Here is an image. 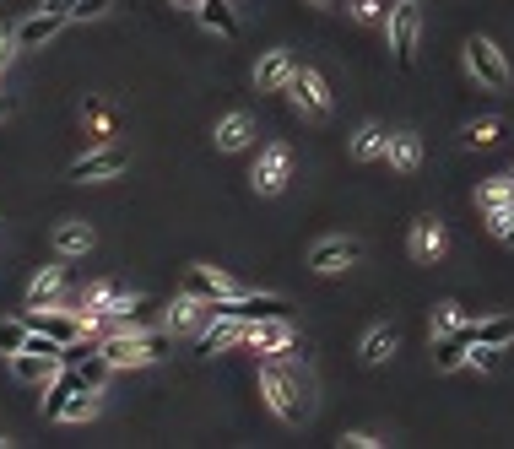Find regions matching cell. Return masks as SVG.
Instances as JSON below:
<instances>
[{
    "mask_svg": "<svg viewBox=\"0 0 514 449\" xmlns=\"http://www.w3.org/2000/svg\"><path fill=\"white\" fill-rule=\"evenodd\" d=\"M260 395H266V406L287 422V428L309 422V412H314V401H309L314 385L293 358H266V368H260Z\"/></svg>",
    "mask_w": 514,
    "mask_h": 449,
    "instance_id": "obj_1",
    "label": "cell"
},
{
    "mask_svg": "<svg viewBox=\"0 0 514 449\" xmlns=\"http://www.w3.org/2000/svg\"><path fill=\"white\" fill-rule=\"evenodd\" d=\"M168 352V336H157V330H114L109 341H103V358L114 368H147Z\"/></svg>",
    "mask_w": 514,
    "mask_h": 449,
    "instance_id": "obj_2",
    "label": "cell"
},
{
    "mask_svg": "<svg viewBox=\"0 0 514 449\" xmlns=\"http://www.w3.org/2000/svg\"><path fill=\"white\" fill-rule=\"evenodd\" d=\"M385 28H390L395 65H401V71H412V60H417V33H423V11H417V0H395L390 17H385Z\"/></svg>",
    "mask_w": 514,
    "mask_h": 449,
    "instance_id": "obj_3",
    "label": "cell"
},
{
    "mask_svg": "<svg viewBox=\"0 0 514 449\" xmlns=\"http://www.w3.org/2000/svg\"><path fill=\"white\" fill-rule=\"evenodd\" d=\"M287 98H293L298 114H314V120H325V114L336 109V98H331V87H325V76L309 71V65H298V71H293V82H287Z\"/></svg>",
    "mask_w": 514,
    "mask_h": 449,
    "instance_id": "obj_4",
    "label": "cell"
},
{
    "mask_svg": "<svg viewBox=\"0 0 514 449\" xmlns=\"http://www.w3.org/2000/svg\"><path fill=\"white\" fill-rule=\"evenodd\" d=\"M466 65H471V76H477L487 92H504L509 87V60H504V49H498L493 38H471V44H466Z\"/></svg>",
    "mask_w": 514,
    "mask_h": 449,
    "instance_id": "obj_5",
    "label": "cell"
},
{
    "mask_svg": "<svg viewBox=\"0 0 514 449\" xmlns=\"http://www.w3.org/2000/svg\"><path fill=\"white\" fill-rule=\"evenodd\" d=\"M125 168H130V152H125V147H98V152L76 157V163L65 168V179H76V184H98V179L125 174Z\"/></svg>",
    "mask_w": 514,
    "mask_h": 449,
    "instance_id": "obj_6",
    "label": "cell"
},
{
    "mask_svg": "<svg viewBox=\"0 0 514 449\" xmlns=\"http://www.w3.org/2000/svg\"><path fill=\"white\" fill-rule=\"evenodd\" d=\"M244 341L255 352H266V358H298V352H303L293 341V325H287V320H255L244 330Z\"/></svg>",
    "mask_w": 514,
    "mask_h": 449,
    "instance_id": "obj_7",
    "label": "cell"
},
{
    "mask_svg": "<svg viewBox=\"0 0 514 449\" xmlns=\"http://www.w3.org/2000/svg\"><path fill=\"white\" fill-rule=\"evenodd\" d=\"M287 174H293V152H287V147H266L249 179H255V190H260V195H276V190L287 184Z\"/></svg>",
    "mask_w": 514,
    "mask_h": 449,
    "instance_id": "obj_8",
    "label": "cell"
},
{
    "mask_svg": "<svg viewBox=\"0 0 514 449\" xmlns=\"http://www.w3.org/2000/svg\"><path fill=\"white\" fill-rule=\"evenodd\" d=\"M293 71H298V55H293V49H271V55L255 65V87H260V92H282L287 82H293Z\"/></svg>",
    "mask_w": 514,
    "mask_h": 449,
    "instance_id": "obj_9",
    "label": "cell"
},
{
    "mask_svg": "<svg viewBox=\"0 0 514 449\" xmlns=\"http://www.w3.org/2000/svg\"><path fill=\"white\" fill-rule=\"evenodd\" d=\"M358 255H363V249L352 244V239H320V244L309 249V266L320 271V276H331V271H347Z\"/></svg>",
    "mask_w": 514,
    "mask_h": 449,
    "instance_id": "obj_10",
    "label": "cell"
},
{
    "mask_svg": "<svg viewBox=\"0 0 514 449\" xmlns=\"http://www.w3.org/2000/svg\"><path fill=\"white\" fill-rule=\"evenodd\" d=\"M184 293H190V298H201V303H217V298H233V293H239V287H233V282H228V276H222V271L190 266V271H184Z\"/></svg>",
    "mask_w": 514,
    "mask_h": 449,
    "instance_id": "obj_11",
    "label": "cell"
},
{
    "mask_svg": "<svg viewBox=\"0 0 514 449\" xmlns=\"http://www.w3.org/2000/svg\"><path fill=\"white\" fill-rule=\"evenodd\" d=\"M60 358H49V352H11V374H17V385H49L55 379Z\"/></svg>",
    "mask_w": 514,
    "mask_h": 449,
    "instance_id": "obj_12",
    "label": "cell"
},
{
    "mask_svg": "<svg viewBox=\"0 0 514 449\" xmlns=\"http://www.w3.org/2000/svg\"><path fill=\"white\" fill-rule=\"evenodd\" d=\"M460 341H466V347H477V341H487V347H509L514 320H504V314H493V320H466L460 325Z\"/></svg>",
    "mask_w": 514,
    "mask_h": 449,
    "instance_id": "obj_13",
    "label": "cell"
},
{
    "mask_svg": "<svg viewBox=\"0 0 514 449\" xmlns=\"http://www.w3.org/2000/svg\"><path fill=\"white\" fill-rule=\"evenodd\" d=\"M385 163L395 174H412L417 163H423V141H417V130H395L390 147H385Z\"/></svg>",
    "mask_w": 514,
    "mask_h": 449,
    "instance_id": "obj_14",
    "label": "cell"
},
{
    "mask_svg": "<svg viewBox=\"0 0 514 449\" xmlns=\"http://www.w3.org/2000/svg\"><path fill=\"white\" fill-rule=\"evenodd\" d=\"M65 28V17H60V11H38V17H28V22H22V28H17V49H38V44H49V38H55Z\"/></svg>",
    "mask_w": 514,
    "mask_h": 449,
    "instance_id": "obj_15",
    "label": "cell"
},
{
    "mask_svg": "<svg viewBox=\"0 0 514 449\" xmlns=\"http://www.w3.org/2000/svg\"><path fill=\"white\" fill-rule=\"evenodd\" d=\"M195 17H201V28H212L222 38H239V11H233V0H201Z\"/></svg>",
    "mask_w": 514,
    "mask_h": 449,
    "instance_id": "obj_16",
    "label": "cell"
},
{
    "mask_svg": "<svg viewBox=\"0 0 514 449\" xmlns=\"http://www.w3.org/2000/svg\"><path fill=\"white\" fill-rule=\"evenodd\" d=\"M412 255H417V260H439V255H444V228H439V217H417V222H412Z\"/></svg>",
    "mask_w": 514,
    "mask_h": 449,
    "instance_id": "obj_17",
    "label": "cell"
},
{
    "mask_svg": "<svg viewBox=\"0 0 514 449\" xmlns=\"http://www.w3.org/2000/svg\"><path fill=\"white\" fill-rule=\"evenodd\" d=\"M92 249V228L87 222H60L55 228V255L60 260H76V255H87Z\"/></svg>",
    "mask_w": 514,
    "mask_h": 449,
    "instance_id": "obj_18",
    "label": "cell"
},
{
    "mask_svg": "<svg viewBox=\"0 0 514 449\" xmlns=\"http://www.w3.org/2000/svg\"><path fill=\"white\" fill-rule=\"evenodd\" d=\"M249 141H255V120H249V114H228V120L217 125V147L222 152H244Z\"/></svg>",
    "mask_w": 514,
    "mask_h": 449,
    "instance_id": "obj_19",
    "label": "cell"
},
{
    "mask_svg": "<svg viewBox=\"0 0 514 449\" xmlns=\"http://www.w3.org/2000/svg\"><path fill=\"white\" fill-rule=\"evenodd\" d=\"M60 287H65V266H44L33 276V287H28V303L33 309H49V303L60 298Z\"/></svg>",
    "mask_w": 514,
    "mask_h": 449,
    "instance_id": "obj_20",
    "label": "cell"
},
{
    "mask_svg": "<svg viewBox=\"0 0 514 449\" xmlns=\"http://www.w3.org/2000/svg\"><path fill=\"white\" fill-rule=\"evenodd\" d=\"M385 147H390V130H385V125H363L358 136H352V157H358V163L385 157Z\"/></svg>",
    "mask_w": 514,
    "mask_h": 449,
    "instance_id": "obj_21",
    "label": "cell"
},
{
    "mask_svg": "<svg viewBox=\"0 0 514 449\" xmlns=\"http://www.w3.org/2000/svg\"><path fill=\"white\" fill-rule=\"evenodd\" d=\"M87 417H98V390H71L60 401V417L55 422H87Z\"/></svg>",
    "mask_w": 514,
    "mask_h": 449,
    "instance_id": "obj_22",
    "label": "cell"
},
{
    "mask_svg": "<svg viewBox=\"0 0 514 449\" xmlns=\"http://www.w3.org/2000/svg\"><path fill=\"white\" fill-rule=\"evenodd\" d=\"M109 374H114V363L103 358V347L92 352V358L76 363V385H82V390H103V379H109Z\"/></svg>",
    "mask_w": 514,
    "mask_h": 449,
    "instance_id": "obj_23",
    "label": "cell"
},
{
    "mask_svg": "<svg viewBox=\"0 0 514 449\" xmlns=\"http://www.w3.org/2000/svg\"><path fill=\"white\" fill-rule=\"evenodd\" d=\"M433 368H444V374H455V368H466V341L455 336H439V347H433Z\"/></svg>",
    "mask_w": 514,
    "mask_h": 449,
    "instance_id": "obj_24",
    "label": "cell"
},
{
    "mask_svg": "<svg viewBox=\"0 0 514 449\" xmlns=\"http://www.w3.org/2000/svg\"><path fill=\"white\" fill-rule=\"evenodd\" d=\"M201 314H212V303H201V298L184 293L174 303V314H168V325H174V330H195V325H201Z\"/></svg>",
    "mask_w": 514,
    "mask_h": 449,
    "instance_id": "obj_25",
    "label": "cell"
},
{
    "mask_svg": "<svg viewBox=\"0 0 514 449\" xmlns=\"http://www.w3.org/2000/svg\"><path fill=\"white\" fill-rule=\"evenodd\" d=\"M385 358H395V330H368L363 363H385Z\"/></svg>",
    "mask_w": 514,
    "mask_h": 449,
    "instance_id": "obj_26",
    "label": "cell"
},
{
    "mask_svg": "<svg viewBox=\"0 0 514 449\" xmlns=\"http://www.w3.org/2000/svg\"><path fill=\"white\" fill-rule=\"evenodd\" d=\"M28 336H33L28 320H0V352H6V358H11V352H22V347H28Z\"/></svg>",
    "mask_w": 514,
    "mask_h": 449,
    "instance_id": "obj_27",
    "label": "cell"
},
{
    "mask_svg": "<svg viewBox=\"0 0 514 449\" xmlns=\"http://www.w3.org/2000/svg\"><path fill=\"white\" fill-rule=\"evenodd\" d=\"M482 206H514V174H498L482 184Z\"/></svg>",
    "mask_w": 514,
    "mask_h": 449,
    "instance_id": "obj_28",
    "label": "cell"
},
{
    "mask_svg": "<svg viewBox=\"0 0 514 449\" xmlns=\"http://www.w3.org/2000/svg\"><path fill=\"white\" fill-rule=\"evenodd\" d=\"M460 325H466V314H460V303H439V309H433V330H439V336H455Z\"/></svg>",
    "mask_w": 514,
    "mask_h": 449,
    "instance_id": "obj_29",
    "label": "cell"
},
{
    "mask_svg": "<svg viewBox=\"0 0 514 449\" xmlns=\"http://www.w3.org/2000/svg\"><path fill=\"white\" fill-rule=\"evenodd\" d=\"M114 0H71V22H98Z\"/></svg>",
    "mask_w": 514,
    "mask_h": 449,
    "instance_id": "obj_30",
    "label": "cell"
},
{
    "mask_svg": "<svg viewBox=\"0 0 514 449\" xmlns=\"http://www.w3.org/2000/svg\"><path fill=\"white\" fill-rule=\"evenodd\" d=\"M493 141H498V120H482L466 130V147H493Z\"/></svg>",
    "mask_w": 514,
    "mask_h": 449,
    "instance_id": "obj_31",
    "label": "cell"
},
{
    "mask_svg": "<svg viewBox=\"0 0 514 449\" xmlns=\"http://www.w3.org/2000/svg\"><path fill=\"white\" fill-rule=\"evenodd\" d=\"M352 17H358V22H379V17H390V6H385V0H352Z\"/></svg>",
    "mask_w": 514,
    "mask_h": 449,
    "instance_id": "obj_32",
    "label": "cell"
},
{
    "mask_svg": "<svg viewBox=\"0 0 514 449\" xmlns=\"http://www.w3.org/2000/svg\"><path fill=\"white\" fill-rule=\"evenodd\" d=\"M11 55H17V33H0V76H6Z\"/></svg>",
    "mask_w": 514,
    "mask_h": 449,
    "instance_id": "obj_33",
    "label": "cell"
},
{
    "mask_svg": "<svg viewBox=\"0 0 514 449\" xmlns=\"http://www.w3.org/2000/svg\"><path fill=\"white\" fill-rule=\"evenodd\" d=\"M341 444H347V449H374L379 439H374V433H347V439H341Z\"/></svg>",
    "mask_w": 514,
    "mask_h": 449,
    "instance_id": "obj_34",
    "label": "cell"
},
{
    "mask_svg": "<svg viewBox=\"0 0 514 449\" xmlns=\"http://www.w3.org/2000/svg\"><path fill=\"white\" fill-rule=\"evenodd\" d=\"M11 109H17V103H11V92H0V120H6Z\"/></svg>",
    "mask_w": 514,
    "mask_h": 449,
    "instance_id": "obj_35",
    "label": "cell"
},
{
    "mask_svg": "<svg viewBox=\"0 0 514 449\" xmlns=\"http://www.w3.org/2000/svg\"><path fill=\"white\" fill-rule=\"evenodd\" d=\"M314 6H336V0H314Z\"/></svg>",
    "mask_w": 514,
    "mask_h": 449,
    "instance_id": "obj_36",
    "label": "cell"
},
{
    "mask_svg": "<svg viewBox=\"0 0 514 449\" xmlns=\"http://www.w3.org/2000/svg\"><path fill=\"white\" fill-rule=\"evenodd\" d=\"M179 6H201V0H179Z\"/></svg>",
    "mask_w": 514,
    "mask_h": 449,
    "instance_id": "obj_37",
    "label": "cell"
}]
</instances>
